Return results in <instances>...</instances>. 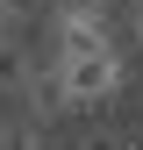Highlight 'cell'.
<instances>
[{"instance_id": "obj_2", "label": "cell", "mask_w": 143, "mask_h": 150, "mask_svg": "<svg viewBox=\"0 0 143 150\" xmlns=\"http://www.w3.org/2000/svg\"><path fill=\"white\" fill-rule=\"evenodd\" d=\"M22 100H29V115L36 122H57V115H72V93H64V79H57V64H29V79H22Z\"/></svg>"}, {"instance_id": "obj_7", "label": "cell", "mask_w": 143, "mask_h": 150, "mask_svg": "<svg viewBox=\"0 0 143 150\" xmlns=\"http://www.w3.org/2000/svg\"><path fill=\"white\" fill-rule=\"evenodd\" d=\"M129 50L143 57V0H129Z\"/></svg>"}, {"instance_id": "obj_9", "label": "cell", "mask_w": 143, "mask_h": 150, "mask_svg": "<svg viewBox=\"0 0 143 150\" xmlns=\"http://www.w3.org/2000/svg\"><path fill=\"white\" fill-rule=\"evenodd\" d=\"M0 29H7V0H0Z\"/></svg>"}, {"instance_id": "obj_4", "label": "cell", "mask_w": 143, "mask_h": 150, "mask_svg": "<svg viewBox=\"0 0 143 150\" xmlns=\"http://www.w3.org/2000/svg\"><path fill=\"white\" fill-rule=\"evenodd\" d=\"M0 150H43V122L36 115H0Z\"/></svg>"}, {"instance_id": "obj_8", "label": "cell", "mask_w": 143, "mask_h": 150, "mask_svg": "<svg viewBox=\"0 0 143 150\" xmlns=\"http://www.w3.org/2000/svg\"><path fill=\"white\" fill-rule=\"evenodd\" d=\"M29 14H43V0H7V22H29Z\"/></svg>"}, {"instance_id": "obj_10", "label": "cell", "mask_w": 143, "mask_h": 150, "mask_svg": "<svg viewBox=\"0 0 143 150\" xmlns=\"http://www.w3.org/2000/svg\"><path fill=\"white\" fill-rule=\"evenodd\" d=\"M79 7H107V0H79Z\"/></svg>"}, {"instance_id": "obj_6", "label": "cell", "mask_w": 143, "mask_h": 150, "mask_svg": "<svg viewBox=\"0 0 143 150\" xmlns=\"http://www.w3.org/2000/svg\"><path fill=\"white\" fill-rule=\"evenodd\" d=\"M79 150H129V136H122V129H86Z\"/></svg>"}, {"instance_id": "obj_5", "label": "cell", "mask_w": 143, "mask_h": 150, "mask_svg": "<svg viewBox=\"0 0 143 150\" xmlns=\"http://www.w3.org/2000/svg\"><path fill=\"white\" fill-rule=\"evenodd\" d=\"M22 79H29V57L7 43V29H0V93H22Z\"/></svg>"}, {"instance_id": "obj_1", "label": "cell", "mask_w": 143, "mask_h": 150, "mask_svg": "<svg viewBox=\"0 0 143 150\" xmlns=\"http://www.w3.org/2000/svg\"><path fill=\"white\" fill-rule=\"evenodd\" d=\"M57 79H64V93H72V107H100V100H115V93H122L129 64H122V50H115V43L57 50Z\"/></svg>"}, {"instance_id": "obj_3", "label": "cell", "mask_w": 143, "mask_h": 150, "mask_svg": "<svg viewBox=\"0 0 143 150\" xmlns=\"http://www.w3.org/2000/svg\"><path fill=\"white\" fill-rule=\"evenodd\" d=\"M93 43H115L100 22V7H79V0H64V14H57V50H93Z\"/></svg>"}]
</instances>
